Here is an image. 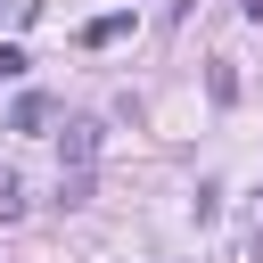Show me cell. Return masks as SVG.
<instances>
[{
	"label": "cell",
	"instance_id": "obj_3",
	"mask_svg": "<svg viewBox=\"0 0 263 263\" xmlns=\"http://www.w3.org/2000/svg\"><path fill=\"white\" fill-rule=\"evenodd\" d=\"M123 33H132V8H115V16H90V25H82V41H90V49H107V41H123Z\"/></svg>",
	"mask_w": 263,
	"mask_h": 263
},
{
	"label": "cell",
	"instance_id": "obj_1",
	"mask_svg": "<svg viewBox=\"0 0 263 263\" xmlns=\"http://www.w3.org/2000/svg\"><path fill=\"white\" fill-rule=\"evenodd\" d=\"M58 156H66V173H90V156H99V123H66Z\"/></svg>",
	"mask_w": 263,
	"mask_h": 263
},
{
	"label": "cell",
	"instance_id": "obj_6",
	"mask_svg": "<svg viewBox=\"0 0 263 263\" xmlns=\"http://www.w3.org/2000/svg\"><path fill=\"white\" fill-rule=\"evenodd\" d=\"M0 8H16V0H0Z\"/></svg>",
	"mask_w": 263,
	"mask_h": 263
},
{
	"label": "cell",
	"instance_id": "obj_5",
	"mask_svg": "<svg viewBox=\"0 0 263 263\" xmlns=\"http://www.w3.org/2000/svg\"><path fill=\"white\" fill-rule=\"evenodd\" d=\"M25 66H33V58H25V49H16V41H0V82H16V74H25Z\"/></svg>",
	"mask_w": 263,
	"mask_h": 263
},
{
	"label": "cell",
	"instance_id": "obj_4",
	"mask_svg": "<svg viewBox=\"0 0 263 263\" xmlns=\"http://www.w3.org/2000/svg\"><path fill=\"white\" fill-rule=\"evenodd\" d=\"M0 214H25V181L16 173H0Z\"/></svg>",
	"mask_w": 263,
	"mask_h": 263
},
{
	"label": "cell",
	"instance_id": "obj_2",
	"mask_svg": "<svg viewBox=\"0 0 263 263\" xmlns=\"http://www.w3.org/2000/svg\"><path fill=\"white\" fill-rule=\"evenodd\" d=\"M49 115H58V99H41V90H25V99H16V115H8V132H41Z\"/></svg>",
	"mask_w": 263,
	"mask_h": 263
}]
</instances>
